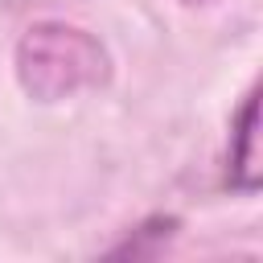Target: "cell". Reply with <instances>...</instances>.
<instances>
[{"instance_id":"1","label":"cell","mask_w":263,"mask_h":263,"mask_svg":"<svg viewBox=\"0 0 263 263\" xmlns=\"http://www.w3.org/2000/svg\"><path fill=\"white\" fill-rule=\"evenodd\" d=\"M16 78L37 103H62L78 90H95L111 78V58L78 25L41 21L16 45Z\"/></svg>"},{"instance_id":"2","label":"cell","mask_w":263,"mask_h":263,"mask_svg":"<svg viewBox=\"0 0 263 263\" xmlns=\"http://www.w3.org/2000/svg\"><path fill=\"white\" fill-rule=\"evenodd\" d=\"M263 181V152H259V90H251L238 107L230 132V185L238 193H255Z\"/></svg>"},{"instance_id":"3","label":"cell","mask_w":263,"mask_h":263,"mask_svg":"<svg viewBox=\"0 0 263 263\" xmlns=\"http://www.w3.org/2000/svg\"><path fill=\"white\" fill-rule=\"evenodd\" d=\"M181 4H214V0H181Z\"/></svg>"}]
</instances>
